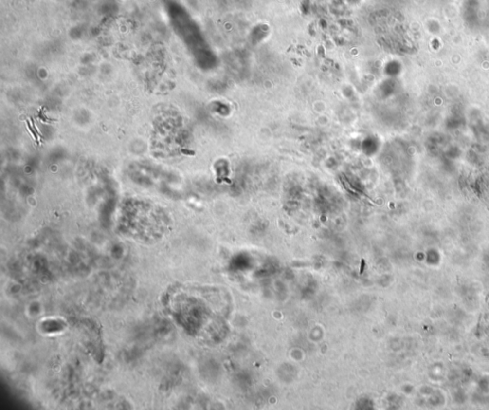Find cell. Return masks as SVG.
<instances>
[{"label":"cell","instance_id":"cell-1","mask_svg":"<svg viewBox=\"0 0 489 410\" xmlns=\"http://www.w3.org/2000/svg\"><path fill=\"white\" fill-rule=\"evenodd\" d=\"M364 267H365V260H364V259H362V260H361V275L363 274V271H364Z\"/></svg>","mask_w":489,"mask_h":410}]
</instances>
